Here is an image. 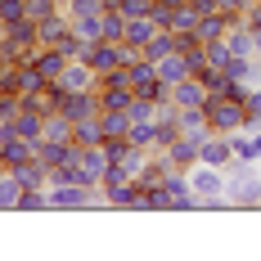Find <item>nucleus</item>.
<instances>
[{
	"label": "nucleus",
	"instance_id": "1",
	"mask_svg": "<svg viewBox=\"0 0 261 261\" xmlns=\"http://www.w3.org/2000/svg\"><path fill=\"white\" fill-rule=\"evenodd\" d=\"M225 203L230 207H261V167L230 162L225 167Z\"/></svg>",
	"mask_w": 261,
	"mask_h": 261
},
{
	"label": "nucleus",
	"instance_id": "2",
	"mask_svg": "<svg viewBox=\"0 0 261 261\" xmlns=\"http://www.w3.org/2000/svg\"><path fill=\"white\" fill-rule=\"evenodd\" d=\"M95 194L99 189H90L81 180H59V185H45V207L50 212H86V207H95Z\"/></svg>",
	"mask_w": 261,
	"mask_h": 261
},
{
	"label": "nucleus",
	"instance_id": "3",
	"mask_svg": "<svg viewBox=\"0 0 261 261\" xmlns=\"http://www.w3.org/2000/svg\"><path fill=\"white\" fill-rule=\"evenodd\" d=\"M185 176H189V189L203 198V207H230V203H225V171H221V167L194 162Z\"/></svg>",
	"mask_w": 261,
	"mask_h": 261
},
{
	"label": "nucleus",
	"instance_id": "4",
	"mask_svg": "<svg viewBox=\"0 0 261 261\" xmlns=\"http://www.w3.org/2000/svg\"><path fill=\"white\" fill-rule=\"evenodd\" d=\"M203 113H207V126L216 130V135H234V130H243V104H239L234 95H207Z\"/></svg>",
	"mask_w": 261,
	"mask_h": 261
},
{
	"label": "nucleus",
	"instance_id": "5",
	"mask_svg": "<svg viewBox=\"0 0 261 261\" xmlns=\"http://www.w3.org/2000/svg\"><path fill=\"white\" fill-rule=\"evenodd\" d=\"M212 135V130H207ZM207 135H189V130H180L167 149H162V158H167V167H176V171H189L194 162H198V149H203V140Z\"/></svg>",
	"mask_w": 261,
	"mask_h": 261
},
{
	"label": "nucleus",
	"instance_id": "6",
	"mask_svg": "<svg viewBox=\"0 0 261 261\" xmlns=\"http://www.w3.org/2000/svg\"><path fill=\"white\" fill-rule=\"evenodd\" d=\"M59 113H63L68 122L95 117V113H99V90H63V95H59Z\"/></svg>",
	"mask_w": 261,
	"mask_h": 261
},
{
	"label": "nucleus",
	"instance_id": "7",
	"mask_svg": "<svg viewBox=\"0 0 261 261\" xmlns=\"http://www.w3.org/2000/svg\"><path fill=\"white\" fill-rule=\"evenodd\" d=\"M54 86H59V90H99V77H95V68H90L86 59H68V68L59 72Z\"/></svg>",
	"mask_w": 261,
	"mask_h": 261
},
{
	"label": "nucleus",
	"instance_id": "8",
	"mask_svg": "<svg viewBox=\"0 0 261 261\" xmlns=\"http://www.w3.org/2000/svg\"><path fill=\"white\" fill-rule=\"evenodd\" d=\"M77 171H81V185L99 189V185H104V171H108L104 149H99V144H95V149H77Z\"/></svg>",
	"mask_w": 261,
	"mask_h": 261
},
{
	"label": "nucleus",
	"instance_id": "9",
	"mask_svg": "<svg viewBox=\"0 0 261 261\" xmlns=\"http://www.w3.org/2000/svg\"><path fill=\"white\" fill-rule=\"evenodd\" d=\"M117 45H122V41H90V45H86V54H81V59L95 68V77H104V72H113V68H122Z\"/></svg>",
	"mask_w": 261,
	"mask_h": 261
},
{
	"label": "nucleus",
	"instance_id": "10",
	"mask_svg": "<svg viewBox=\"0 0 261 261\" xmlns=\"http://www.w3.org/2000/svg\"><path fill=\"white\" fill-rule=\"evenodd\" d=\"M171 104H176V108H203V104H207V86L189 72L185 81L171 86Z\"/></svg>",
	"mask_w": 261,
	"mask_h": 261
},
{
	"label": "nucleus",
	"instance_id": "11",
	"mask_svg": "<svg viewBox=\"0 0 261 261\" xmlns=\"http://www.w3.org/2000/svg\"><path fill=\"white\" fill-rule=\"evenodd\" d=\"M198 162H207V167H221V171H225V167L234 162L230 135H216V130H212L207 140H203V149H198Z\"/></svg>",
	"mask_w": 261,
	"mask_h": 261
},
{
	"label": "nucleus",
	"instance_id": "12",
	"mask_svg": "<svg viewBox=\"0 0 261 261\" xmlns=\"http://www.w3.org/2000/svg\"><path fill=\"white\" fill-rule=\"evenodd\" d=\"M72 144H77V149H95V144H104V122H99V113L72 122Z\"/></svg>",
	"mask_w": 261,
	"mask_h": 261
},
{
	"label": "nucleus",
	"instance_id": "13",
	"mask_svg": "<svg viewBox=\"0 0 261 261\" xmlns=\"http://www.w3.org/2000/svg\"><path fill=\"white\" fill-rule=\"evenodd\" d=\"M68 27H72L68 9H54L50 18H41V23H36V41H41V45H59V36H63Z\"/></svg>",
	"mask_w": 261,
	"mask_h": 261
},
{
	"label": "nucleus",
	"instance_id": "14",
	"mask_svg": "<svg viewBox=\"0 0 261 261\" xmlns=\"http://www.w3.org/2000/svg\"><path fill=\"white\" fill-rule=\"evenodd\" d=\"M32 63H36V68H41V77H45V81H59V72H63V68H68V54L59 50V45H41V50H36V59H32Z\"/></svg>",
	"mask_w": 261,
	"mask_h": 261
},
{
	"label": "nucleus",
	"instance_id": "15",
	"mask_svg": "<svg viewBox=\"0 0 261 261\" xmlns=\"http://www.w3.org/2000/svg\"><path fill=\"white\" fill-rule=\"evenodd\" d=\"M135 90L130 86H99V113H126Z\"/></svg>",
	"mask_w": 261,
	"mask_h": 261
},
{
	"label": "nucleus",
	"instance_id": "16",
	"mask_svg": "<svg viewBox=\"0 0 261 261\" xmlns=\"http://www.w3.org/2000/svg\"><path fill=\"white\" fill-rule=\"evenodd\" d=\"M14 180L23 185V189H45V185H50V167H41V162L32 158L23 167H14Z\"/></svg>",
	"mask_w": 261,
	"mask_h": 261
},
{
	"label": "nucleus",
	"instance_id": "17",
	"mask_svg": "<svg viewBox=\"0 0 261 261\" xmlns=\"http://www.w3.org/2000/svg\"><path fill=\"white\" fill-rule=\"evenodd\" d=\"M230 23H234V18H225V14H203V18H198V27H194V36H198L203 45H207V41H221Z\"/></svg>",
	"mask_w": 261,
	"mask_h": 261
},
{
	"label": "nucleus",
	"instance_id": "18",
	"mask_svg": "<svg viewBox=\"0 0 261 261\" xmlns=\"http://www.w3.org/2000/svg\"><path fill=\"white\" fill-rule=\"evenodd\" d=\"M153 32H158V23L149 18V14H140V18H126V36H122V41H126V45H140V50H144Z\"/></svg>",
	"mask_w": 261,
	"mask_h": 261
},
{
	"label": "nucleus",
	"instance_id": "19",
	"mask_svg": "<svg viewBox=\"0 0 261 261\" xmlns=\"http://www.w3.org/2000/svg\"><path fill=\"white\" fill-rule=\"evenodd\" d=\"M158 77L167 81V86L185 81V77H189V63H185V54L176 50V54H167V59H158Z\"/></svg>",
	"mask_w": 261,
	"mask_h": 261
},
{
	"label": "nucleus",
	"instance_id": "20",
	"mask_svg": "<svg viewBox=\"0 0 261 261\" xmlns=\"http://www.w3.org/2000/svg\"><path fill=\"white\" fill-rule=\"evenodd\" d=\"M32 158H36V144H32V140H9V144H5V167H9V171L23 167V162H32Z\"/></svg>",
	"mask_w": 261,
	"mask_h": 261
},
{
	"label": "nucleus",
	"instance_id": "21",
	"mask_svg": "<svg viewBox=\"0 0 261 261\" xmlns=\"http://www.w3.org/2000/svg\"><path fill=\"white\" fill-rule=\"evenodd\" d=\"M41 86H50V81L41 77V68H36V63H18V86H14V90H18V95H32V90H41Z\"/></svg>",
	"mask_w": 261,
	"mask_h": 261
},
{
	"label": "nucleus",
	"instance_id": "22",
	"mask_svg": "<svg viewBox=\"0 0 261 261\" xmlns=\"http://www.w3.org/2000/svg\"><path fill=\"white\" fill-rule=\"evenodd\" d=\"M198 18H203V14L185 0L180 9H171V23H167V27H171V32H194V27H198Z\"/></svg>",
	"mask_w": 261,
	"mask_h": 261
},
{
	"label": "nucleus",
	"instance_id": "23",
	"mask_svg": "<svg viewBox=\"0 0 261 261\" xmlns=\"http://www.w3.org/2000/svg\"><path fill=\"white\" fill-rule=\"evenodd\" d=\"M194 77L207 86V95H225V86H230V72H225V68H212V63L203 72H194Z\"/></svg>",
	"mask_w": 261,
	"mask_h": 261
},
{
	"label": "nucleus",
	"instance_id": "24",
	"mask_svg": "<svg viewBox=\"0 0 261 261\" xmlns=\"http://www.w3.org/2000/svg\"><path fill=\"white\" fill-rule=\"evenodd\" d=\"M41 140H72V122H68L63 113H50V117H45V130H41Z\"/></svg>",
	"mask_w": 261,
	"mask_h": 261
},
{
	"label": "nucleus",
	"instance_id": "25",
	"mask_svg": "<svg viewBox=\"0 0 261 261\" xmlns=\"http://www.w3.org/2000/svg\"><path fill=\"white\" fill-rule=\"evenodd\" d=\"M126 36V18L122 14H104L99 18V41H122Z\"/></svg>",
	"mask_w": 261,
	"mask_h": 261
},
{
	"label": "nucleus",
	"instance_id": "26",
	"mask_svg": "<svg viewBox=\"0 0 261 261\" xmlns=\"http://www.w3.org/2000/svg\"><path fill=\"white\" fill-rule=\"evenodd\" d=\"M203 54H207L212 68H230V59H234V50L225 45V36H221V41H207V45H203Z\"/></svg>",
	"mask_w": 261,
	"mask_h": 261
},
{
	"label": "nucleus",
	"instance_id": "27",
	"mask_svg": "<svg viewBox=\"0 0 261 261\" xmlns=\"http://www.w3.org/2000/svg\"><path fill=\"white\" fill-rule=\"evenodd\" d=\"M126 140L135 144V149H149V153H153V122H130Z\"/></svg>",
	"mask_w": 261,
	"mask_h": 261
},
{
	"label": "nucleus",
	"instance_id": "28",
	"mask_svg": "<svg viewBox=\"0 0 261 261\" xmlns=\"http://www.w3.org/2000/svg\"><path fill=\"white\" fill-rule=\"evenodd\" d=\"M14 212H50L45 207V189H18V207Z\"/></svg>",
	"mask_w": 261,
	"mask_h": 261
},
{
	"label": "nucleus",
	"instance_id": "29",
	"mask_svg": "<svg viewBox=\"0 0 261 261\" xmlns=\"http://www.w3.org/2000/svg\"><path fill=\"white\" fill-rule=\"evenodd\" d=\"M153 113H158V104H153V99H144V95H135V99H130V108H126L130 122H153Z\"/></svg>",
	"mask_w": 261,
	"mask_h": 261
},
{
	"label": "nucleus",
	"instance_id": "30",
	"mask_svg": "<svg viewBox=\"0 0 261 261\" xmlns=\"http://www.w3.org/2000/svg\"><path fill=\"white\" fill-rule=\"evenodd\" d=\"M99 122H104V140H108V135H126V130H130L126 113H99Z\"/></svg>",
	"mask_w": 261,
	"mask_h": 261
},
{
	"label": "nucleus",
	"instance_id": "31",
	"mask_svg": "<svg viewBox=\"0 0 261 261\" xmlns=\"http://www.w3.org/2000/svg\"><path fill=\"white\" fill-rule=\"evenodd\" d=\"M54 9H59L54 0H23V14L32 18V23H41V18H50Z\"/></svg>",
	"mask_w": 261,
	"mask_h": 261
},
{
	"label": "nucleus",
	"instance_id": "32",
	"mask_svg": "<svg viewBox=\"0 0 261 261\" xmlns=\"http://www.w3.org/2000/svg\"><path fill=\"white\" fill-rule=\"evenodd\" d=\"M18 189H23V185L14 180V171H9V180L0 185V212H14V207H18Z\"/></svg>",
	"mask_w": 261,
	"mask_h": 261
},
{
	"label": "nucleus",
	"instance_id": "33",
	"mask_svg": "<svg viewBox=\"0 0 261 261\" xmlns=\"http://www.w3.org/2000/svg\"><path fill=\"white\" fill-rule=\"evenodd\" d=\"M18 108H23V95H14V90H0V122H9Z\"/></svg>",
	"mask_w": 261,
	"mask_h": 261
},
{
	"label": "nucleus",
	"instance_id": "34",
	"mask_svg": "<svg viewBox=\"0 0 261 261\" xmlns=\"http://www.w3.org/2000/svg\"><path fill=\"white\" fill-rule=\"evenodd\" d=\"M216 5V14H225V18H243V9L252 5V0H212Z\"/></svg>",
	"mask_w": 261,
	"mask_h": 261
},
{
	"label": "nucleus",
	"instance_id": "35",
	"mask_svg": "<svg viewBox=\"0 0 261 261\" xmlns=\"http://www.w3.org/2000/svg\"><path fill=\"white\" fill-rule=\"evenodd\" d=\"M0 18H5V23H18V18H27V14H23V0H5V5H0Z\"/></svg>",
	"mask_w": 261,
	"mask_h": 261
},
{
	"label": "nucleus",
	"instance_id": "36",
	"mask_svg": "<svg viewBox=\"0 0 261 261\" xmlns=\"http://www.w3.org/2000/svg\"><path fill=\"white\" fill-rule=\"evenodd\" d=\"M189 5H194L198 14H216V5H212V0H189Z\"/></svg>",
	"mask_w": 261,
	"mask_h": 261
},
{
	"label": "nucleus",
	"instance_id": "37",
	"mask_svg": "<svg viewBox=\"0 0 261 261\" xmlns=\"http://www.w3.org/2000/svg\"><path fill=\"white\" fill-rule=\"evenodd\" d=\"M153 5H158V9H180L185 0H153Z\"/></svg>",
	"mask_w": 261,
	"mask_h": 261
},
{
	"label": "nucleus",
	"instance_id": "38",
	"mask_svg": "<svg viewBox=\"0 0 261 261\" xmlns=\"http://www.w3.org/2000/svg\"><path fill=\"white\" fill-rule=\"evenodd\" d=\"M5 180H9V167H0V185H5Z\"/></svg>",
	"mask_w": 261,
	"mask_h": 261
},
{
	"label": "nucleus",
	"instance_id": "39",
	"mask_svg": "<svg viewBox=\"0 0 261 261\" xmlns=\"http://www.w3.org/2000/svg\"><path fill=\"white\" fill-rule=\"evenodd\" d=\"M54 5H59V9H68V5H72V0H54Z\"/></svg>",
	"mask_w": 261,
	"mask_h": 261
},
{
	"label": "nucleus",
	"instance_id": "40",
	"mask_svg": "<svg viewBox=\"0 0 261 261\" xmlns=\"http://www.w3.org/2000/svg\"><path fill=\"white\" fill-rule=\"evenodd\" d=\"M5 32H9V23H5V18H0V36H5Z\"/></svg>",
	"mask_w": 261,
	"mask_h": 261
},
{
	"label": "nucleus",
	"instance_id": "41",
	"mask_svg": "<svg viewBox=\"0 0 261 261\" xmlns=\"http://www.w3.org/2000/svg\"><path fill=\"white\" fill-rule=\"evenodd\" d=\"M0 5H5V0H0Z\"/></svg>",
	"mask_w": 261,
	"mask_h": 261
}]
</instances>
